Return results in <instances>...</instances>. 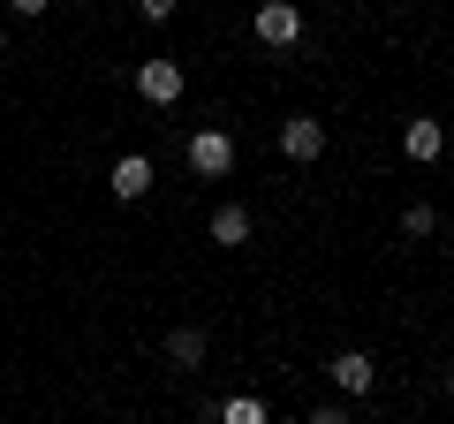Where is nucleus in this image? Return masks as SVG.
<instances>
[{
  "instance_id": "nucleus-1",
  "label": "nucleus",
  "mask_w": 454,
  "mask_h": 424,
  "mask_svg": "<svg viewBox=\"0 0 454 424\" xmlns=\"http://www.w3.org/2000/svg\"><path fill=\"white\" fill-rule=\"evenodd\" d=\"M137 98H145V106H175L182 98V61H167V53L137 61Z\"/></svg>"
},
{
  "instance_id": "nucleus-2",
  "label": "nucleus",
  "mask_w": 454,
  "mask_h": 424,
  "mask_svg": "<svg viewBox=\"0 0 454 424\" xmlns=\"http://www.w3.org/2000/svg\"><path fill=\"white\" fill-rule=\"evenodd\" d=\"M190 175H205V182L235 175V137H227V130H197L190 137Z\"/></svg>"
},
{
  "instance_id": "nucleus-3",
  "label": "nucleus",
  "mask_w": 454,
  "mask_h": 424,
  "mask_svg": "<svg viewBox=\"0 0 454 424\" xmlns=\"http://www.w3.org/2000/svg\"><path fill=\"white\" fill-rule=\"evenodd\" d=\"M295 38H303V8H295V0H265V8H258V46L288 53Z\"/></svg>"
},
{
  "instance_id": "nucleus-4",
  "label": "nucleus",
  "mask_w": 454,
  "mask_h": 424,
  "mask_svg": "<svg viewBox=\"0 0 454 424\" xmlns=\"http://www.w3.org/2000/svg\"><path fill=\"white\" fill-rule=\"evenodd\" d=\"M325 372H333V387H340V394H372V387H379V364L364 357V349H340Z\"/></svg>"
},
{
  "instance_id": "nucleus-5",
  "label": "nucleus",
  "mask_w": 454,
  "mask_h": 424,
  "mask_svg": "<svg viewBox=\"0 0 454 424\" xmlns=\"http://www.w3.org/2000/svg\"><path fill=\"white\" fill-rule=\"evenodd\" d=\"M402 152H409V160H417V167H432L439 152H447V130H439L432 114H417V122H402Z\"/></svg>"
},
{
  "instance_id": "nucleus-6",
  "label": "nucleus",
  "mask_w": 454,
  "mask_h": 424,
  "mask_svg": "<svg viewBox=\"0 0 454 424\" xmlns=\"http://www.w3.org/2000/svg\"><path fill=\"white\" fill-rule=\"evenodd\" d=\"M106 190L121 197V205H137V197L152 190V160H145V152H129V160H114V175H106Z\"/></svg>"
},
{
  "instance_id": "nucleus-7",
  "label": "nucleus",
  "mask_w": 454,
  "mask_h": 424,
  "mask_svg": "<svg viewBox=\"0 0 454 424\" xmlns=\"http://www.w3.org/2000/svg\"><path fill=\"white\" fill-rule=\"evenodd\" d=\"M280 152H288V160H318V152H325V130H318L310 114H288V122H280Z\"/></svg>"
},
{
  "instance_id": "nucleus-8",
  "label": "nucleus",
  "mask_w": 454,
  "mask_h": 424,
  "mask_svg": "<svg viewBox=\"0 0 454 424\" xmlns=\"http://www.w3.org/2000/svg\"><path fill=\"white\" fill-rule=\"evenodd\" d=\"M250 235H258V220H250V205H220V212H212V243H220V250H243Z\"/></svg>"
},
{
  "instance_id": "nucleus-9",
  "label": "nucleus",
  "mask_w": 454,
  "mask_h": 424,
  "mask_svg": "<svg viewBox=\"0 0 454 424\" xmlns=\"http://www.w3.org/2000/svg\"><path fill=\"white\" fill-rule=\"evenodd\" d=\"M167 357L175 364H205V326H175L167 334Z\"/></svg>"
},
{
  "instance_id": "nucleus-10",
  "label": "nucleus",
  "mask_w": 454,
  "mask_h": 424,
  "mask_svg": "<svg viewBox=\"0 0 454 424\" xmlns=\"http://www.w3.org/2000/svg\"><path fill=\"white\" fill-rule=\"evenodd\" d=\"M220 417H227V424H265V402H258V394H227Z\"/></svg>"
},
{
  "instance_id": "nucleus-11",
  "label": "nucleus",
  "mask_w": 454,
  "mask_h": 424,
  "mask_svg": "<svg viewBox=\"0 0 454 424\" xmlns=\"http://www.w3.org/2000/svg\"><path fill=\"white\" fill-rule=\"evenodd\" d=\"M432 228H439V212H432V205H409V212H402V235H409V243H424Z\"/></svg>"
},
{
  "instance_id": "nucleus-12",
  "label": "nucleus",
  "mask_w": 454,
  "mask_h": 424,
  "mask_svg": "<svg viewBox=\"0 0 454 424\" xmlns=\"http://www.w3.org/2000/svg\"><path fill=\"white\" fill-rule=\"evenodd\" d=\"M137 16H145V23H167V16H175V0H137Z\"/></svg>"
},
{
  "instance_id": "nucleus-13",
  "label": "nucleus",
  "mask_w": 454,
  "mask_h": 424,
  "mask_svg": "<svg viewBox=\"0 0 454 424\" xmlns=\"http://www.w3.org/2000/svg\"><path fill=\"white\" fill-rule=\"evenodd\" d=\"M8 8H16V16H23V23H31V16H46L53 0H8Z\"/></svg>"
},
{
  "instance_id": "nucleus-14",
  "label": "nucleus",
  "mask_w": 454,
  "mask_h": 424,
  "mask_svg": "<svg viewBox=\"0 0 454 424\" xmlns=\"http://www.w3.org/2000/svg\"><path fill=\"white\" fill-rule=\"evenodd\" d=\"M447 394H454V364H447Z\"/></svg>"
},
{
  "instance_id": "nucleus-15",
  "label": "nucleus",
  "mask_w": 454,
  "mask_h": 424,
  "mask_svg": "<svg viewBox=\"0 0 454 424\" xmlns=\"http://www.w3.org/2000/svg\"><path fill=\"white\" fill-rule=\"evenodd\" d=\"M0 53H8V31H0Z\"/></svg>"
}]
</instances>
